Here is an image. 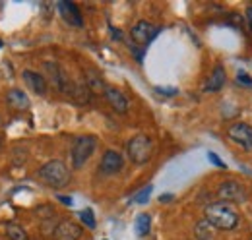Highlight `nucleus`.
Segmentation results:
<instances>
[{"label":"nucleus","mask_w":252,"mask_h":240,"mask_svg":"<svg viewBox=\"0 0 252 240\" xmlns=\"http://www.w3.org/2000/svg\"><path fill=\"white\" fill-rule=\"evenodd\" d=\"M126 153L130 157V161L134 165H146L150 159H152V153H154V144L148 136H134L128 146H126Z\"/></svg>","instance_id":"nucleus-3"},{"label":"nucleus","mask_w":252,"mask_h":240,"mask_svg":"<svg viewBox=\"0 0 252 240\" xmlns=\"http://www.w3.org/2000/svg\"><path fill=\"white\" fill-rule=\"evenodd\" d=\"M0 47H2V41H0Z\"/></svg>","instance_id":"nucleus-26"},{"label":"nucleus","mask_w":252,"mask_h":240,"mask_svg":"<svg viewBox=\"0 0 252 240\" xmlns=\"http://www.w3.org/2000/svg\"><path fill=\"white\" fill-rule=\"evenodd\" d=\"M6 101H8V105L10 107H14V109H18V111H28L30 109V97L26 95V91L22 90H10L8 91V95H6Z\"/></svg>","instance_id":"nucleus-14"},{"label":"nucleus","mask_w":252,"mask_h":240,"mask_svg":"<svg viewBox=\"0 0 252 240\" xmlns=\"http://www.w3.org/2000/svg\"><path fill=\"white\" fill-rule=\"evenodd\" d=\"M57 8H59L61 18L68 26H72V28H82L84 26L82 12H80V8L74 2H57Z\"/></svg>","instance_id":"nucleus-9"},{"label":"nucleus","mask_w":252,"mask_h":240,"mask_svg":"<svg viewBox=\"0 0 252 240\" xmlns=\"http://www.w3.org/2000/svg\"><path fill=\"white\" fill-rule=\"evenodd\" d=\"M22 78H24V82L28 84V88L33 93H37V95H45L47 93V80H45V76H41V74H37L33 70H24Z\"/></svg>","instance_id":"nucleus-11"},{"label":"nucleus","mask_w":252,"mask_h":240,"mask_svg":"<svg viewBox=\"0 0 252 240\" xmlns=\"http://www.w3.org/2000/svg\"><path fill=\"white\" fill-rule=\"evenodd\" d=\"M95 148H97V140H95L94 136H80V138H76V142H74V146H72V167L74 169H82L88 161H90V157L94 155Z\"/></svg>","instance_id":"nucleus-4"},{"label":"nucleus","mask_w":252,"mask_h":240,"mask_svg":"<svg viewBox=\"0 0 252 240\" xmlns=\"http://www.w3.org/2000/svg\"><path fill=\"white\" fill-rule=\"evenodd\" d=\"M37 177L43 180L47 186H51V188H63V186H66L70 182V171L64 165V161L53 159V161L45 163L37 171Z\"/></svg>","instance_id":"nucleus-2"},{"label":"nucleus","mask_w":252,"mask_h":240,"mask_svg":"<svg viewBox=\"0 0 252 240\" xmlns=\"http://www.w3.org/2000/svg\"><path fill=\"white\" fill-rule=\"evenodd\" d=\"M111 33H113V37H115V39H123V33H121V31H117L115 28H111Z\"/></svg>","instance_id":"nucleus-25"},{"label":"nucleus","mask_w":252,"mask_h":240,"mask_svg":"<svg viewBox=\"0 0 252 240\" xmlns=\"http://www.w3.org/2000/svg\"><path fill=\"white\" fill-rule=\"evenodd\" d=\"M105 99L109 101L113 111H117L119 115H125L126 111H128V99L125 97V93L119 91L117 88H107L105 90Z\"/></svg>","instance_id":"nucleus-12"},{"label":"nucleus","mask_w":252,"mask_h":240,"mask_svg":"<svg viewBox=\"0 0 252 240\" xmlns=\"http://www.w3.org/2000/svg\"><path fill=\"white\" fill-rule=\"evenodd\" d=\"M208 159H210V163H214V165H216L218 169H225V163H223L220 157H218V153L210 151V153H208Z\"/></svg>","instance_id":"nucleus-20"},{"label":"nucleus","mask_w":252,"mask_h":240,"mask_svg":"<svg viewBox=\"0 0 252 240\" xmlns=\"http://www.w3.org/2000/svg\"><path fill=\"white\" fill-rule=\"evenodd\" d=\"M80 221L88 227V229H95V217H94V211L92 210H82L80 213Z\"/></svg>","instance_id":"nucleus-18"},{"label":"nucleus","mask_w":252,"mask_h":240,"mask_svg":"<svg viewBox=\"0 0 252 240\" xmlns=\"http://www.w3.org/2000/svg\"><path fill=\"white\" fill-rule=\"evenodd\" d=\"M225 80H227L225 68H223L221 64H218V66L214 68L212 76L208 78V82H206V88H204V91H206V93H218V91H221V88L225 86Z\"/></svg>","instance_id":"nucleus-13"},{"label":"nucleus","mask_w":252,"mask_h":240,"mask_svg":"<svg viewBox=\"0 0 252 240\" xmlns=\"http://www.w3.org/2000/svg\"><path fill=\"white\" fill-rule=\"evenodd\" d=\"M206 221L214 227V229H220V231H233L237 225H239V211L233 204L229 202H214L210 204L206 211Z\"/></svg>","instance_id":"nucleus-1"},{"label":"nucleus","mask_w":252,"mask_h":240,"mask_svg":"<svg viewBox=\"0 0 252 240\" xmlns=\"http://www.w3.org/2000/svg\"><path fill=\"white\" fill-rule=\"evenodd\" d=\"M158 33H159L158 26H154V24L142 20V22H138V24L130 30V37H132V41H134L136 45H140L142 49H146V47L158 37Z\"/></svg>","instance_id":"nucleus-6"},{"label":"nucleus","mask_w":252,"mask_h":240,"mask_svg":"<svg viewBox=\"0 0 252 240\" xmlns=\"http://www.w3.org/2000/svg\"><path fill=\"white\" fill-rule=\"evenodd\" d=\"M218 196L221 198V202H245L247 200V190L243 184H239L237 180H225L221 182L218 188Z\"/></svg>","instance_id":"nucleus-7"},{"label":"nucleus","mask_w":252,"mask_h":240,"mask_svg":"<svg viewBox=\"0 0 252 240\" xmlns=\"http://www.w3.org/2000/svg\"><path fill=\"white\" fill-rule=\"evenodd\" d=\"M152 192H154V186H152V184H148V186H144L138 194H134V198H132V200H134L136 204H146V202L150 200Z\"/></svg>","instance_id":"nucleus-17"},{"label":"nucleus","mask_w":252,"mask_h":240,"mask_svg":"<svg viewBox=\"0 0 252 240\" xmlns=\"http://www.w3.org/2000/svg\"><path fill=\"white\" fill-rule=\"evenodd\" d=\"M237 82H239L241 86L252 88V78H249V74H247V72H239V74H237Z\"/></svg>","instance_id":"nucleus-19"},{"label":"nucleus","mask_w":252,"mask_h":240,"mask_svg":"<svg viewBox=\"0 0 252 240\" xmlns=\"http://www.w3.org/2000/svg\"><path fill=\"white\" fill-rule=\"evenodd\" d=\"M82 227L70 219L61 221L57 227H55V240H78L82 237Z\"/></svg>","instance_id":"nucleus-10"},{"label":"nucleus","mask_w":252,"mask_h":240,"mask_svg":"<svg viewBox=\"0 0 252 240\" xmlns=\"http://www.w3.org/2000/svg\"><path fill=\"white\" fill-rule=\"evenodd\" d=\"M134 229H136V235L138 237H146L152 229V217L148 213H140L136 217V223H134Z\"/></svg>","instance_id":"nucleus-15"},{"label":"nucleus","mask_w":252,"mask_h":240,"mask_svg":"<svg viewBox=\"0 0 252 240\" xmlns=\"http://www.w3.org/2000/svg\"><path fill=\"white\" fill-rule=\"evenodd\" d=\"M227 136L233 144L247 151H252V126L247 122H235L227 128Z\"/></svg>","instance_id":"nucleus-5"},{"label":"nucleus","mask_w":252,"mask_h":240,"mask_svg":"<svg viewBox=\"0 0 252 240\" xmlns=\"http://www.w3.org/2000/svg\"><path fill=\"white\" fill-rule=\"evenodd\" d=\"M156 91H158L159 95H165V97H173V95L179 93L177 88H156Z\"/></svg>","instance_id":"nucleus-21"},{"label":"nucleus","mask_w":252,"mask_h":240,"mask_svg":"<svg viewBox=\"0 0 252 240\" xmlns=\"http://www.w3.org/2000/svg\"><path fill=\"white\" fill-rule=\"evenodd\" d=\"M247 22H249V28H251V31H252V4L247 8Z\"/></svg>","instance_id":"nucleus-23"},{"label":"nucleus","mask_w":252,"mask_h":240,"mask_svg":"<svg viewBox=\"0 0 252 240\" xmlns=\"http://www.w3.org/2000/svg\"><path fill=\"white\" fill-rule=\"evenodd\" d=\"M6 235H8L10 240H28V233L20 225H8L6 227Z\"/></svg>","instance_id":"nucleus-16"},{"label":"nucleus","mask_w":252,"mask_h":240,"mask_svg":"<svg viewBox=\"0 0 252 240\" xmlns=\"http://www.w3.org/2000/svg\"><path fill=\"white\" fill-rule=\"evenodd\" d=\"M123 165H125L123 155H121L119 151L109 150V151H105V153H103V157H101L99 171H101L103 175H117V173H121Z\"/></svg>","instance_id":"nucleus-8"},{"label":"nucleus","mask_w":252,"mask_h":240,"mask_svg":"<svg viewBox=\"0 0 252 240\" xmlns=\"http://www.w3.org/2000/svg\"><path fill=\"white\" fill-rule=\"evenodd\" d=\"M173 200V196L171 194H163L161 198H159V202H163V204H167V202H171Z\"/></svg>","instance_id":"nucleus-24"},{"label":"nucleus","mask_w":252,"mask_h":240,"mask_svg":"<svg viewBox=\"0 0 252 240\" xmlns=\"http://www.w3.org/2000/svg\"><path fill=\"white\" fill-rule=\"evenodd\" d=\"M57 200H61L64 206H72V204H74V200H72L70 196H57Z\"/></svg>","instance_id":"nucleus-22"}]
</instances>
